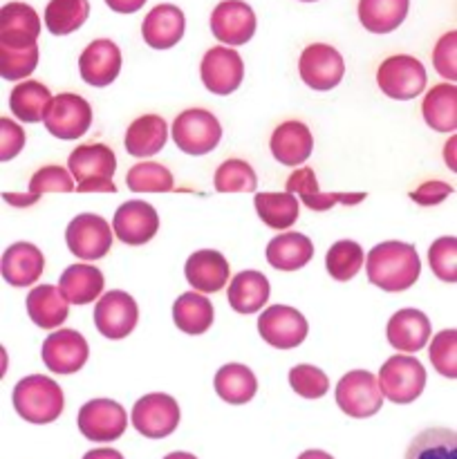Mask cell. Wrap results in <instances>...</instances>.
Wrapping results in <instances>:
<instances>
[{
  "label": "cell",
  "mask_w": 457,
  "mask_h": 459,
  "mask_svg": "<svg viewBox=\"0 0 457 459\" xmlns=\"http://www.w3.org/2000/svg\"><path fill=\"white\" fill-rule=\"evenodd\" d=\"M366 272L372 285L384 291H406L417 282L421 263L417 249L406 242H381L372 247L366 260Z\"/></svg>",
  "instance_id": "obj_1"
},
{
  "label": "cell",
  "mask_w": 457,
  "mask_h": 459,
  "mask_svg": "<svg viewBox=\"0 0 457 459\" xmlns=\"http://www.w3.org/2000/svg\"><path fill=\"white\" fill-rule=\"evenodd\" d=\"M12 403L18 415L30 424H52L61 417L65 397L56 381L43 375L25 377L12 393Z\"/></svg>",
  "instance_id": "obj_2"
},
{
  "label": "cell",
  "mask_w": 457,
  "mask_h": 459,
  "mask_svg": "<svg viewBox=\"0 0 457 459\" xmlns=\"http://www.w3.org/2000/svg\"><path fill=\"white\" fill-rule=\"evenodd\" d=\"M72 178L76 179L79 193H116L112 175L116 170V157L106 143H85L72 151L70 160Z\"/></svg>",
  "instance_id": "obj_3"
},
{
  "label": "cell",
  "mask_w": 457,
  "mask_h": 459,
  "mask_svg": "<svg viewBox=\"0 0 457 459\" xmlns=\"http://www.w3.org/2000/svg\"><path fill=\"white\" fill-rule=\"evenodd\" d=\"M379 388L392 403H410L421 397L426 388V370L410 354H394L381 366Z\"/></svg>",
  "instance_id": "obj_4"
},
{
  "label": "cell",
  "mask_w": 457,
  "mask_h": 459,
  "mask_svg": "<svg viewBox=\"0 0 457 459\" xmlns=\"http://www.w3.org/2000/svg\"><path fill=\"white\" fill-rule=\"evenodd\" d=\"M426 83H428L426 67L421 65L419 58L408 56V54L388 56L376 70V85L381 92L397 101L419 97L426 90Z\"/></svg>",
  "instance_id": "obj_5"
},
{
  "label": "cell",
  "mask_w": 457,
  "mask_h": 459,
  "mask_svg": "<svg viewBox=\"0 0 457 459\" xmlns=\"http://www.w3.org/2000/svg\"><path fill=\"white\" fill-rule=\"evenodd\" d=\"M220 139H222V126L209 110L191 108L173 121V142L186 155H206L218 146Z\"/></svg>",
  "instance_id": "obj_6"
},
{
  "label": "cell",
  "mask_w": 457,
  "mask_h": 459,
  "mask_svg": "<svg viewBox=\"0 0 457 459\" xmlns=\"http://www.w3.org/2000/svg\"><path fill=\"white\" fill-rule=\"evenodd\" d=\"M336 406L354 420H367L384 406L379 381L367 370H352L336 384Z\"/></svg>",
  "instance_id": "obj_7"
},
{
  "label": "cell",
  "mask_w": 457,
  "mask_h": 459,
  "mask_svg": "<svg viewBox=\"0 0 457 459\" xmlns=\"http://www.w3.org/2000/svg\"><path fill=\"white\" fill-rule=\"evenodd\" d=\"M45 128L63 142L81 139L92 124V108L83 97L74 92L56 94L45 112Z\"/></svg>",
  "instance_id": "obj_8"
},
{
  "label": "cell",
  "mask_w": 457,
  "mask_h": 459,
  "mask_svg": "<svg viewBox=\"0 0 457 459\" xmlns=\"http://www.w3.org/2000/svg\"><path fill=\"white\" fill-rule=\"evenodd\" d=\"M258 332L264 343L278 350H294L307 339V318L289 305H272L258 318Z\"/></svg>",
  "instance_id": "obj_9"
},
{
  "label": "cell",
  "mask_w": 457,
  "mask_h": 459,
  "mask_svg": "<svg viewBox=\"0 0 457 459\" xmlns=\"http://www.w3.org/2000/svg\"><path fill=\"white\" fill-rule=\"evenodd\" d=\"M139 323V307L130 294L112 290L97 300L94 307V325L101 336L110 341H121L133 334Z\"/></svg>",
  "instance_id": "obj_10"
},
{
  "label": "cell",
  "mask_w": 457,
  "mask_h": 459,
  "mask_svg": "<svg viewBox=\"0 0 457 459\" xmlns=\"http://www.w3.org/2000/svg\"><path fill=\"white\" fill-rule=\"evenodd\" d=\"M179 424V406L170 394L151 393L133 408V426L148 439H161L175 433Z\"/></svg>",
  "instance_id": "obj_11"
},
{
  "label": "cell",
  "mask_w": 457,
  "mask_h": 459,
  "mask_svg": "<svg viewBox=\"0 0 457 459\" xmlns=\"http://www.w3.org/2000/svg\"><path fill=\"white\" fill-rule=\"evenodd\" d=\"M298 72L305 85L318 92H327L341 83L345 74V63L332 45L312 43L300 54Z\"/></svg>",
  "instance_id": "obj_12"
},
{
  "label": "cell",
  "mask_w": 457,
  "mask_h": 459,
  "mask_svg": "<svg viewBox=\"0 0 457 459\" xmlns=\"http://www.w3.org/2000/svg\"><path fill=\"white\" fill-rule=\"evenodd\" d=\"M67 249L81 260H99L110 251L112 229L101 215L81 213L67 224Z\"/></svg>",
  "instance_id": "obj_13"
},
{
  "label": "cell",
  "mask_w": 457,
  "mask_h": 459,
  "mask_svg": "<svg viewBox=\"0 0 457 459\" xmlns=\"http://www.w3.org/2000/svg\"><path fill=\"white\" fill-rule=\"evenodd\" d=\"M128 415L112 399H92L79 411V430L90 442H115L125 433Z\"/></svg>",
  "instance_id": "obj_14"
},
{
  "label": "cell",
  "mask_w": 457,
  "mask_h": 459,
  "mask_svg": "<svg viewBox=\"0 0 457 459\" xmlns=\"http://www.w3.org/2000/svg\"><path fill=\"white\" fill-rule=\"evenodd\" d=\"M200 74L206 90H211L213 94H220V97H227V94L236 92L242 85V79H245V63H242V56L236 49L218 45V48H211L204 54Z\"/></svg>",
  "instance_id": "obj_15"
},
{
  "label": "cell",
  "mask_w": 457,
  "mask_h": 459,
  "mask_svg": "<svg viewBox=\"0 0 457 459\" xmlns=\"http://www.w3.org/2000/svg\"><path fill=\"white\" fill-rule=\"evenodd\" d=\"M40 354L49 372L74 375L88 361L90 348L85 336H81L76 330H58L45 339Z\"/></svg>",
  "instance_id": "obj_16"
},
{
  "label": "cell",
  "mask_w": 457,
  "mask_h": 459,
  "mask_svg": "<svg viewBox=\"0 0 457 459\" xmlns=\"http://www.w3.org/2000/svg\"><path fill=\"white\" fill-rule=\"evenodd\" d=\"M112 229L124 245L142 247L157 236L160 215L148 202L130 200L115 211Z\"/></svg>",
  "instance_id": "obj_17"
},
{
  "label": "cell",
  "mask_w": 457,
  "mask_h": 459,
  "mask_svg": "<svg viewBox=\"0 0 457 459\" xmlns=\"http://www.w3.org/2000/svg\"><path fill=\"white\" fill-rule=\"evenodd\" d=\"M211 31L220 43L245 45L255 34V13L242 0H224L211 13Z\"/></svg>",
  "instance_id": "obj_18"
},
{
  "label": "cell",
  "mask_w": 457,
  "mask_h": 459,
  "mask_svg": "<svg viewBox=\"0 0 457 459\" xmlns=\"http://www.w3.org/2000/svg\"><path fill=\"white\" fill-rule=\"evenodd\" d=\"M81 79L92 88H106L121 72V49L110 39H97L79 58Z\"/></svg>",
  "instance_id": "obj_19"
},
{
  "label": "cell",
  "mask_w": 457,
  "mask_h": 459,
  "mask_svg": "<svg viewBox=\"0 0 457 459\" xmlns=\"http://www.w3.org/2000/svg\"><path fill=\"white\" fill-rule=\"evenodd\" d=\"M228 272H231V264L220 251L213 249L195 251L188 255L186 264H184L186 281L191 282L193 290L202 291V294H218L220 290H224V285L228 282Z\"/></svg>",
  "instance_id": "obj_20"
},
{
  "label": "cell",
  "mask_w": 457,
  "mask_h": 459,
  "mask_svg": "<svg viewBox=\"0 0 457 459\" xmlns=\"http://www.w3.org/2000/svg\"><path fill=\"white\" fill-rule=\"evenodd\" d=\"M388 343L403 354H415L426 348L433 336L428 316L419 309H399L388 321Z\"/></svg>",
  "instance_id": "obj_21"
},
{
  "label": "cell",
  "mask_w": 457,
  "mask_h": 459,
  "mask_svg": "<svg viewBox=\"0 0 457 459\" xmlns=\"http://www.w3.org/2000/svg\"><path fill=\"white\" fill-rule=\"evenodd\" d=\"M184 27H186V18L182 9L164 3L152 7L143 18L142 36L152 49H170L182 40Z\"/></svg>",
  "instance_id": "obj_22"
},
{
  "label": "cell",
  "mask_w": 457,
  "mask_h": 459,
  "mask_svg": "<svg viewBox=\"0 0 457 459\" xmlns=\"http://www.w3.org/2000/svg\"><path fill=\"white\" fill-rule=\"evenodd\" d=\"M40 34V21L34 7L25 3H7L0 9V45L31 48Z\"/></svg>",
  "instance_id": "obj_23"
},
{
  "label": "cell",
  "mask_w": 457,
  "mask_h": 459,
  "mask_svg": "<svg viewBox=\"0 0 457 459\" xmlns=\"http://www.w3.org/2000/svg\"><path fill=\"white\" fill-rule=\"evenodd\" d=\"M45 258L31 242H13L3 254V278L12 287H30L43 276Z\"/></svg>",
  "instance_id": "obj_24"
},
{
  "label": "cell",
  "mask_w": 457,
  "mask_h": 459,
  "mask_svg": "<svg viewBox=\"0 0 457 459\" xmlns=\"http://www.w3.org/2000/svg\"><path fill=\"white\" fill-rule=\"evenodd\" d=\"M287 191L298 193L300 202L312 211H330L334 204H358L366 200V193H321L314 169L303 166L287 179Z\"/></svg>",
  "instance_id": "obj_25"
},
{
  "label": "cell",
  "mask_w": 457,
  "mask_h": 459,
  "mask_svg": "<svg viewBox=\"0 0 457 459\" xmlns=\"http://www.w3.org/2000/svg\"><path fill=\"white\" fill-rule=\"evenodd\" d=\"M269 148L282 166H300L312 155L314 139L303 121H285L273 130Z\"/></svg>",
  "instance_id": "obj_26"
},
{
  "label": "cell",
  "mask_w": 457,
  "mask_h": 459,
  "mask_svg": "<svg viewBox=\"0 0 457 459\" xmlns=\"http://www.w3.org/2000/svg\"><path fill=\"white\" fill-rule=\"evenodd\" d=\"M272 294V285H269L267 276L260 272H240L233 276L228 282L227 300L231 305L233 312L237 314H255L264 307Z\"/></svg>",
  "instance_id": "obj_27"
},
{
  "label": "cell",
  "mask_w": 457,
  "mask_h": 459,
  "mask_svg": "<svg viewBox=\"0 0 457 459\" xmlns=\"http://www.w3.org/2000/svg\"><path fill=\"white\" fill-rule=\"evenodd\" d=\"M312 240L296 231L280 233L267 247V263L278 272H298L312 260Z\"/></svg>",
  "instance_id": "obj_28"
},
{
  "label": "cell",
  "mask_w": 457,
  "mask_h": 459,
  "mask_svg": "<svg viewBox=\"0 0 457 459\" xmlns=\"http://www.w3.org/2000/svg\"><path fill=\"white\" fill-rule=\"evenodd\" d=\"M27 312L30 318L43 330H54L63 325V321L70 314V303L63 296L61 287L39 285L27 294Z\"/></svg>",
  "instance_id": "obj_29"
},
{
  "label": "cell",
  "mask_w": 457,
  "mask_h": 459,
  "mask_svg": "<svg viewBox=\"0 0 457 459\" xmlns=\"http://www.w3.org/2000/svg\"><path fill=\"white\" fill-rule=\"evenodd\" d=\"M103 285V273L94 264H70L58 281V287L70 305H88L99 300Z\"/></svg>",
  "instance_id": "obj_30"
},
{
  "label": "cell",
  "mask_w": 457,
  "mask_h": 459,
  "mask_svg": "<svg viewBox=\"0 0 457 459\" xmlns=\"http://www.w3.org/2000/svg\"><path fill=\"white\" fill-rule=\"evenodd\" d=\"M168 126L160 115H143L125 130V151L133 157H152L164 148Z\"/></svg>",
  "instance_id": "obj_31"
},
{
  "label": "cell",
  "mask_w": 457,
  "mask_h": 459,
  "mask_svg": "<svg viewBox=\"0 0 457 459\" xmlns=\"http://www.w3.org/2000/svg\"><path fill=\"white\" fill-rule=\"evenodd\" d=\"M426 124L437 133H453L457 128V88L453 83H439L426 92L421 103Z\"/></svg>",
  "instance_id": "obj_32"
},
{
  "label": "cell",
  "mask_w": 457,
  "mask_h": 459,
  "mask_svg": "<svg viewBox=\"0 0 457 459\" xmlns=\"http://www.w3.org/2000/svg\"><path fill=\"white\" fill-rule=\"evenodd\" d=\"M410 0H358V21L372 34H390L408 16Z\"/></svg>",
  "instance_id": "obj_33"
},
{
  "label": "cell",
  "mask_w": 457,
  "mask_h": 459,
  "mask_svg": "<svg viewBox=\"0 0 457 459\" xmlns=\"http://www.w3.org/2000/svg\"><path fill=\"white\" fill-rule=\"evenodd\" d=\"M215 393L222 402L231 403V406H242V403L251 402L258 390V381L255 375L242 363H227L215 372Z\"/></svg>",
  "instance_id": "obj_34"
},
{
  "label": "cell",
  "mask_w": 457,
  "mask_h": 459,
  "mask_svg": "<svg viewBox=\"0 0 457 459\" xmlns=\"http://www.w3.org/2000/svg\"><path fill=\"white\" fill-rule=\"evenodd\" d=\"M173 321L179 332L188 336H200L213 325V305L197 291H186L173 305Z\"/></svg>",
  "instance_id": "obj_35"
},
{
  "label": "cell",
  "mask_w": 457,
  "mask_h": 459,
  "mask_svg": "<svg viewBox=\"0 0 457 459\" xmlns=\"http://www.w3.org/2000/svg\"><path fill=\"white\" fill-rule=\"evenodd\" d=\"M52 99L49 90L40 81H22L12 90L9 108H12L13 117L25 124H39L45 119V112H47Z\"/></svg>",
  "instance_id": "obj_36"
},
{
  "label": "cell",
  "mask_w": 457,
  "mask_h": 459,
  "mask_svg": "<svg viewBox=\"0 0 457 459\" xmlns=\"http://www.w3.org/2000/svg\"><path fill=\"white\" fill-rule=\"evenodd\" d=\"M255 211H258V218L267 224L269 229H291L294 222L298 220L300 204L296 200L294 193H258L254 200Z\"/></svg>",
  "instance_id": "obj_37"
},
{
  "label": "cell",
  "mask_w": 457,
  "mask_h": 459,
  "mask_svg": "<svg viewBox=\"0 0 457 459\" xmlns=\"http://www.w3.org/2000/svg\"><path fill=\"white\" fill-rule=\"evenodd\" d=\"M74 191V179L72 173H67V169L63 166H43V169L36 170L30 179V193L25 197L12 195V193H4V200L12 202L16 206H27L39 202L45 193H72Z\"/></svg>",
  "instance_id": "obj_38"
},
{
  "label": "cell",
  "mask_w": 457,
  "mask_h": 459,
  "mask_svg": "<svg viewBox=\"0 0 457 459\" xmlns=\"http://www.w3.org/2000/svg\"><path fill=\"white\" fill-rule=\"evenodd\" d=\"M88 0H49L45 7V25L54 36L72 34L88 21Z\"/></svg>",
  "instance_id": "obj_39"
},
{
  "label": "cell",
  "mask_w": 457,
  "mask_h": 459,
  "mask_svg": "<svg viewBox=\"0 0 457 459\" xmlns=\"http://www.w3.org/2000/svg\"><path fill=\"white\" fill-rule=\"evenodd\" d=\"M406 459H457V435L451 429L421 430L408 446Z\"/></svg>",
  "instance_id": "obj_40"
},
{
  "label": "cell",
  "mask_w": 457,
  "mask_h": 459,
  "mask_svg": "<svg viewBox=\"0 0 457 459\" xmlns=\"http://www.w3.org/2000/svg\"><path fill=\"white\" fill-rule=\"evenodd\" d=\"M327 273L334 278L336 282L352 281L363 267V249L354 240H341L330 247L325 255Z\"/></svg>",
  "instance_id": "obj_41"
},
{
  "label": "cell",
  "mask_w": 457,
  "mask_h": 459,
  "mask_svg": "<svg viewBox=\"0 0 457 459\" xmlns=\"http://www.w3.org/2000/svg\"><path fill=\"white\" fill-rule=\"evenodd\" d=\"M125 184L133 193H168L175 186L170 170L155 161L134 164L125 175Z\"/></svg>",
  "instance_id": "obj_42"
},
{
  "label": "cell",
  "mask_w": 457,
  "mask_h": 459,
  "mask_svg": "<svg viewBox=\"0 0 457 459\" xmlns=\"http://www.w3.org/2000/svg\"><path fill=\"white\" fill-rule=\"evenodd\" d=\"M215 191L218 193H254L258 178L245 160H227L215 170Z\"/></svg>",
  "instance_id": "obj_43"
},
{
  "label": "cell",
  "mask_w": 457,
  "mask_h": 459,
  "mask_svg": "<svg viewBox=\"0 0 457 459\" xmlns=\"http://www.w3.org/2000/svg\"><path fill=\"white\" fill-rule=\"evenodd\" d=\"M39 65V45L31 48H7L0 45V74L7 81L30 76Z\"/></svg>",
  "instance_id": "obj_44"
},
{
  "label": "cell",
  "mask_w": 457,
  "mask_h": 459,
  "mask_svg": "<svg viewBox=\"0 0 457 459\" xmlns=\"http://www.w3.org/2000/svg\"><path fill=\"white\" fill-rule=\"evenodd\" d=\"M428 263L439 281L457 282V238H437L428 249Z\"/></svg>",
  "instance_id": "obj_45"
},
{
  "label": "cell",
  "mask_w": 457,
  "mask_h": 459,
  "mask_svg": "<svg viewBox=\"0 0 457 459\" xmlns=\"http://www.w3.org/2000/svg\"><path fill=\"white\" fill-rule=\"evenodd\" d=\"M457 332L455 330H442L439 334L433 336L430 341V363L435 370L446 379H455L457 377Z\"/></svg>",
  "instance_id": "obj_46"
},
{
  "label": "cell",
  "mask_w": 457,
  "mask_h": 459,
  "mask_svg": "<svg viewBox=\"0 0 457 459\" xmlns=\"http://www.w3.org/2000/svg\"><path fill=\"white\" fill-rule=\"evenodd\" d=\"M289 385L303 399H321L330 390V379L316 366L300 363L289 370Z\"/></svg>",
  "instance_id": "obj_47"
},
{
  "label": "cell",
  "mask_w": 457,
  "mask_h": 459,
  "mask_svg": "<svg viewBox=\"0 0 457 459\" xmlns=\"http://www.w3.org/2000/svg\"><path fill=\"white\" fill-rule=\"evenodd\" d=\"M455 54H457V34L455 31H446V34L437 40V45H435L433 49V65L435 70H437V74L448 81L457 79Z\"/></svg>",
  "instance_id": "obj_48"
},
{
  "label": "cell",
  "mask_w": 457,
  "mask_h": 459,
  "mask_svg": "<svg viewBox=\"0 0 457 459\" xmlns=\"http://www.w3.org/2000/svg\"><path fill=\"white\" fill-rule=\"evenodd\" d=\"M0 133H3V142H0V160L9 161L22 151L25 146V130L18 124H13L12 119L3 117L0 119Z\"/></svg>",
  "instance_id": "obj_49"
},
{
  "label": "cell",
  "mask_w": 457,
  "mask_h": 459,
  "mask_svg": "<svg viewBox=\"0 0 457 459\" xmlns=\"http://www.w3.org/2000/svg\"><path fill=\"white\" fill-rule=\"evenodd\" d=\"M451 193H453L451 184L430 179V182H424L421 186H417L415 191L410 193V200L419 206H435V204H439V202L446 200Z\"/></svg>",
  "instance_id": "obj_50"
},
{
  "label": "cell",
  "mask_w": 457,
  "mask_h": 459,
  "mask_svg": "<svg viewBox=\"0 0 457 459\" xmlns=\"http://www.w3.org/2000/svg\"><path fill=\"white\" fill-rule=\"evenodd\" d=\"M106 4L116 13H134L146 4V0H106Z\"/></svg>",
  "instance_id": "obj_51"
},
{
  "label": "cell",
  "mask_w": 457,
  "mask_h": 459,
  "mask_svg": "<svg viewBox=\"0 0 457 459\" xmlns=\"http://www.w3.org/2000/svg\"><path fill=\"white\" fill-rule=\"evenodd\" d=\"M83 459H124L119 451L115 448H94V451L85 453Z\"/></svg>",
  "instance_id": "obj_52"
},
{
  "label": "cell",
  "mask_w": 457,
  "mask_h": 459,
  "mask_svg": "<svg viewBox=\"0 0 457 459\" xmlns=\"http://www.w3.org/2000/svg\"><path fill=\"white\" fill-rule=\"evenodd\" d=\"M455 139L457 137L448 139V146H446V161H448V166H451L453 170H455V157H453V155H455V152H453V151H455Z\"/></svg>",
  "instance_id": "obj_53"
},
{
  "label": "cell",
  "mask_w": 457,
  "mask_h": 459,
  "mask_svg": "<svg viewBox=\"0 0 457 459\" xmlns=\"http://www.w3.org/2000/svg\"><path fill=\"white\" fill-rule=\"evenodd\" d=\"M298 459H334V457L327 455V453H323V451H305Z\"/></svg>",
  "instance_id": "obj_54"
},
{
  "label": "cell",
  "mask_w": 457,
  "mask_h": 459,
  "mask_svg": "<svg viewBox=\"0 0 457 459\" xmlns=\"http://www.w3.org/2000/svg\"><path fill=\"white\" fill-rule=\"evenodd\" d=\"M164 459H197V457L191 455V453H170V455H166Z\"/></svg>",
  "instance_id": "obj_55"
},
{
  "label": "cell",
  "mask_w": 457,
  "mask_h": 459,
  "mask_svg": "<svg viewBox=\"0 0 457 459\" xmlns=\"http://www.w3.org/2000/svg\"><path fill=\"white\" fill-rule=\"evenodd\" d=\"M303 3H314V0H303Z\"/></svg>",
  "instance_id": "obj_56"
}]
</instances>
